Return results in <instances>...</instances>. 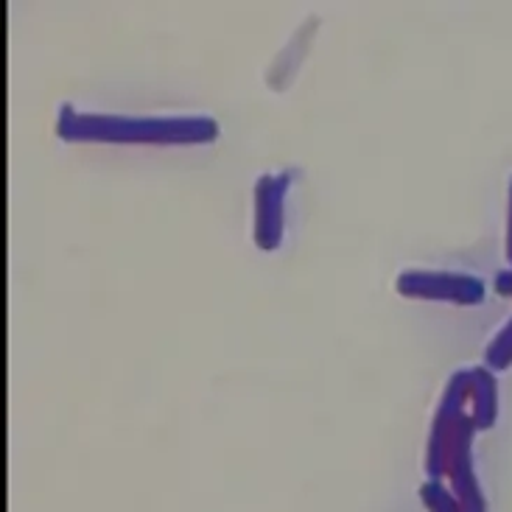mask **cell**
Segmentation results:
<instances>
[{"mask_svg": "<svg viewBox=\"0 0 512 512\" xmlns=\"http://www.w3.org/2000/svg\"><path fill=\"white\" fill-rule=\"evenodd\" d=\"M507 258L512 263V185H510V219H507Z\"/></svg>", "mask_w": 512, "mask_h": 512, "instance_id": "8", "label": "cell"}, {"mask_svg": "<svg viewBox=\"0 0 512 512\" xmlns=\"http://www.w3.org/2000/svg\"><path fill=\"white\" fill-rule=\"evenodd\" d=\"M499 415V384L496 375L476 367L471 370V417L476 429H490Z\"/></svg>", "mask_w": 512, "mask_h": 512, "instance_id": "4", "label": "cell"}, {"mask_svg": "<svg viewBox=\"0 0 512 512\" xmlns=\"http://www.w3.org/2000/svg\"><path fill=\"white\" fill-rule=\"evenodd\" d=\"M496 291L504 297H512V269H504L496 275Z\"/></svg>", "mask_w": 512, "mask_h": 512, "instance_id": "7", "label": "cell"}, {"mask_svg": "<svg viewBox=\"0 0 512 512\" xmlns=\"http://www.w3.org/2000/svg\"><path fill=\"white\" fill-rule=\"evenodd\" d=\"M294 171L263 174L255 182V244L266 252H275L283 244V208L289 196Z\"/></svg>", "mask_w": 512, "mask_h": 512, "instance_id": "3", "label": "cell"}, {"mask_svg": "<svg viewBox=\"0 0 512 512\" xmlns=\"http://www.w3.org/2000/svg\"><path fill=\"white\" fill-rule=\"evenodd\" d=\"M56 135L68 143H126V146H202L219 138L213 115H112L59 107Z\"/></svg>", "mask_w": 512, "mask_h": 512, "instance_id": "1", "label": "cell"}, {"mask_svg": "<svg viewBox=\"0 0 512 512\" xmlns=\"http://www.w3.org/2000/svg\"><path fill=\"white\" fill-rule=\"evenodd\" d=\"M485 361L487 367H493V370H510L512 367V319L501 328L493 339H490V345L485 350Z\"/></svg>", "mask_w": 512, "mask_h": 512, "instance_id": "5", "label": "cell"}, {"mask_svg": "<svg viewBox=\"0 0 512 512\" xmlns=\"http://www.w3.org/2000/svg\"><path fill=\"white\" fill-rule=\"evenodd\" d=\"M395 289L409 300H437V303L479 305L485 300V283L465 272L445 269H406Z\"/></svg>", "mask_w": 512, "mask_h": 512, "instance_id": "2", "label": "cell"}, {"mask_svg": "<svg viewBox=\"0 0 512 512\" xmlns=\"http://www.w3.org/2000/svg\"><path fill=\"white\" fill-rule=\"evenodd\" d=\"M420 496H423V501H426V507L431 512H468L462 507V501L454 493H448L440 482H431L429 479L423 485V490H420Z\"/></svg>", "mask_w": 512, "mask_h": 512, "instance_id": "6", "label": "cell"}]
</instances>
